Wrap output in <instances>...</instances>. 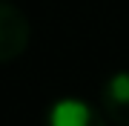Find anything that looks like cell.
<instances>
[{
	"mask_svg": "<svg viewBox=\"0 0 129 126\" xmlns=\"http://www.w3.org/2000/svg\"><path fill=\"white\" fill-rule=\"evenodd\" d=\"M101 106L109 115V120L118 126H129V69L115 72L101 86Z\"/></svg>",
	"mask_w": 129,
	"mask_h": 126,
	"instance_id": "3",
	"label": "cell"
},
{
	"mask_svg": "<svg viewBox=\"0 0 129 126\" xmlns=\"http://www.w3.org/2000/svg\"><path fill=\"white\" fill-rule=\"evenodd\" d=\"M43 126H106L103 115L80 98H60L46 109Z\"/></svg>",
	"mask_w": 129,
	"mask_h": 126,
	"instance_id": "2",
	"label": "cell"
},
{
	"mask_svg": "<svg viewBox=\"0 0 129 126\" xmlns=\"http://www.w3.org/2000/svg\"><path fill=\"white\" fill-rule=\"evenodd\" d=\"M29 46V20L14 3L0 0V63L20 57Z\"/></svg>",
	"mask_w": 129,
	"mask_h": 126,
	"instance_id": "1",
	"label": "cell"
}]
</instances>
